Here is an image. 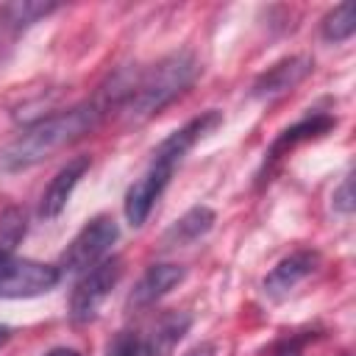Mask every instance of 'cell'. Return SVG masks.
Returning <instances> with one entry per match:
<instances>
[{
	"mask_svg": "<svg viewBox=\"0 0 356 356\" xmlns=\"http://www.w3.org/2000/svg\"><path fill=\"white\" fill-rule=\"evenodd\" d=\"M200 67L189 50H175L145 70H120V111L134 120H150L175 97H181L197 78Z\"/></svg>",
	"mask_w": 356,
	"mask_h": 356,
	"instance_id": "6da1fadb",
	"label": "cell"
},
{
	"mask_svg": "<svg viewBox=\"0 0 356 356\" xmlns=\"http://www.w3.org/2000/svg\"><path fill=\"white\" fill-rule=\"evenodd\" d=\"M106 111L100 108L97 100L81 103L64 111H56L50 117H42L22 128L3 150H0V170L6 172H19L28 167H36L47 156L58 153L61 147L78 142L83 134H89Z\"/></svg>",
	"mask_w": 356,
	"mask_h": 356,
	"instance_id": "7a4b0ae2",
	"label": "cell"
},
{
	"mask_svg": "<svg viewBox=\"0 0 356 356\" xmlns=\"http://www.w3.org/2000/svg\"><path fill=\"white\" fill-rule=\"evenodd\" d=\"M120 275H122V259L120 256H106L103 261L89 267L70 295V320L75 325L92 323L97 317L100 306L106 303V298L111 295V289L117 286Z\"/></svg>",
	"mask_w": 356,
	"mask_h": 356,
	"instance_id": "3957f363",
	"label": "cell"
},
{
	"mask_svg": "<svg viewBox=\"0 0 356 356\" xmlns=\"http://www.w3.org/2000/svg\"><path fill=\"white\" fill-rule=\"evenodd\" d=\"M117 236H120V228H117L114 217L100 214V217L89 220L75 234V239L67 245V250L61 253L58 273H64V270L67 273H86L89 267H95L97 261L106 259V253L111 250Z\"/></svg>",
	"mask_w": 356,
	"mask_h": 356,
	"instance_id": "277c9868",
	"label": "cell"
},
{
	"mask_svg": "<svg viewBox=\"0 0 356 356\" xmlns=\"http://www.w3.org/2000/svg\"><path fill=\"white\" fill-rule=\"evenodd\" d=\"M61 281L58 267L14 253L0 256V298H36L50 292Z\"/></svg>",
	"mask_w": 356,
	"mask_h": 356,
	"instance_id": "5b68a950",
	"label": "cell"
},
{
	"mask_svg": "<svg viewBox=\"0 0 356 356\" xmlns=\"http://www.w3.org/2000/svg\"><path fill=\"white\" fill-rule=\"evenodd\" d=\"M172 172H175L172 164L159 161V159H150L147 170L128 186V192H125V217H128V222H131L134 228L145 225V220H147V214L153 211L156 200H159L161 192L167 189Z\"/></svg>",
	"mask_w": 356,
	"mask_h": 356,
	"instance_id": "8992f818",
	"label": "cell"
},
{
	"mask_svg": "<svg viewBox=\"0 0 356 356\" xmlns=\"http://www.w3.org/2000/svg\"><path fill=\"white\" fill-rule=\"evenodd\" d=\"M314 70V61L309 56H289L281 58L278 64L267 67L250 86V95L256 100H275L286 92H292L309 72Z\"/></svg>",
	"mask_w": 356,
	"mask_h": 356,
	"instance_id": "52a82bcc",
	"label": "cell"
},
{
	"mask_svg": "<svg viewBox=\"0 0 356 356\" xmlns=\"http://www.w3.org/2000/svg\"><path fill=\"white\" fill-rule=\"evenodd\" d=\"M86 170H89V156H75L50 178V184L44 186L42 200H39V217L42 220H56L64 211V206L70 203V197H72V192H75V186Z\"/></svg>",
	"mask_w": 356,
	"mask_h": 356,
	"instance_id": "ba28073f",
	"label": "cell"
},
{
	"mask_svg": "<svg viewBox=\"0 0 356 356\" xmlns=\"http://www.w3.org/2000/svg\"><path fill=\"white\" fill-rule=\"evenodd\" d=\"M317 264H320V256L314 250H295L292 256L278 261L273 273L264 278V295L273 300L286 298L303 278H309L317 270Z\"/></svg>",
	"mask_w": 356,
	"mask_h": 356,
	"instance_id": "9c48e42d",
	"label": "cell"
},
{
	"mask_svg": "<svg viewBox=\"0 0 356 356\" xmlns=\"http://www.w3.org/2000/svg\"><path fill=\"white\" fill-rule=\"evenodd\" d=\"M181 264H150L128 295V309H147L184 281Z\"/></svg>",
	"mask_w": 356,
	"mask_h": 356,
	"instance_id": "30bf717a",
	"label": "cell"
},
{
	"mask_svg": "<svg viewBox=\"0 0 356 356\" xmlns=\"http://www.w3.org/2000/svg\"><path fill=\"white\" fill-rule=\"evenodd\" d=\"M334 125H337V117H334V114H328V111H314V114L303 117L300 122L284 128V131L278 134V139L270 145V150H267V156H264V167H270L273 161H278L284 153H289V150L298 147L300 142L325 136Z\"/></svg>",
	"mask_w": 356,
	"mask_h": 356,
	"instance_id": "8fae6325",
	"label": "cell"
},
{
	"mask_svg": "<svg viewBox=\"0 0 356 356\" xmlns=\"http://www.w3.org/2000/svg\"><path fill=\"white\" fill-rule=\"evenodd\" d=\"M192 317L186 312H164L142 337V356H170L184 334L189 331Z\"/></svg>",
	"mask_w": 356,
	"mask_h": 356,
	"instance_id": "7c38bea8",
	"label": "cell"
},
{
	"mask_svg": "<svg viewBox=\"0 0 356 356\" xmlns=\"http://www.w3.org/2000/svg\"><path fill=\"white\" fill-rule=\"evenodd\" d=\"M58 11V3H39V0H17L0 6V36H17L28 31L33 22Z\"/></svg>",
	"mask_w": 356,
	"mask_h": 356,
	"instance_id": "4fadbf2b",
	"label": "cell"
},
{
	"mask_svg": "<svg viewBox=\"0 0 356 356\" xmlns=\"http://www.w3.org/2000/svg\"><path fill=\"white\" fill-rule=\"evenodd\" d=\"M214 211L209 209V206H192L189 211H184L170 228H167V234H164V245H192V242H197V239H203L209 231H211V225H214Z\"/></svg>",
	"mask_w": 356,
	"mask_h": 356,
	"instance_id": "5bb4252c",
	"label": "cell"
},
{
	"mask_svg": "<svg viewBox=\"0 0 356 356\" xmlns=\"http://www.w3.org/2000/svg\"><path fill=\"white\" fill-rule=\"evenodd\" d=\"M356 31V14H353V6L350 3H342L337 6L325 19H323V39L331 42V44H339V42H348Z\"/></svg>",
	"mask_w": 356,
	"mask_h": 356,
	"instance_id": "9a60e30c",
	"label": "cell"
},
{
	"mask_svg": "<svg viewBox=\"0 0 356 356\" xmlns=\"http://www.w3.org/2000/svg\"><path fill=\"white\" fill-rule=\"evenodd\" d=\"M28 231V220H25V211L19 206H8L0 211V256H8L14 253V248L22 242Z\"/></svg>",
	"mask_w": 356,
	"mask_h": 356,
	"instance_id": "2e32d148",
	"label": "cell"
},
{
	"mask_svg": "<svg viewBox=\"0 0 356 356\" xmlns=\"http://www.w3.org/2000/svg\"><path fill=\"white\" fill-rule=\"evenodd\" d=\"M103 356H142V337L131 328H122L108 339Z\"/></svg>",
	"mask_w": 356,
	"mask_h": 356,
	"instance_id": "e0dca14e",
	"label": "cell"
},
{
	"mask_svg": "<svg viewBox=\"0 0 356 356\" xmlns=\"http://www.w3.org/2000/svg\"><path fill=\"white\" fill-rule=\"evenodd\" d=\"M334 211H339V214H350L353 211V181L350 178H345L337 189H334Z\"/></svg>",
	"mask_w": 356,
	"mask_h": 356,
	"instance_id": "ac0fdd59",
	"label": "cell"
},
{
	"mask_svg": "<svg viewBox=\"0 0 356 356\" xmlns=\"http://www.w3.org/2000/svg\"><path fill=\"white\" fill-rule=\"evenodd\" d=\"M306 339H309V337H289V339H281V342L273 348V356H300Z\"/></svg>",
	"mask_w": 356,
	"mask_h": 356,
	"instance_id": "d6986e66",
	"label": "cell"
},
{
	"mask_svg": "<svg viewBox=\"0 0 356 356\" xmlns=\"http://www.w3.org/2000/svg\"><path fill=\"white\" fill-rule=\"evenodd\" d=\"M44 356H81L75 348H53V350H47Z\"/></svg>",
	"mask_w": 356,
	"mask_h": 356,
	"instance_id": "ffe728a7",
	"label": "cell"
},
{
	"mask_svg": "<svg viewBox=\"0 0 356 356\" xmlns=\"http://www.w3.org/2000/svg\"><path fill=\"white\" fill-rule=\"evenodd\" d=\"M8 337H11V328H8V325H3V323H0V348H3V345H6V342H8Z\"/></svg>",
	"mask_w": 356,
	"mask_h": 356,
	"instance_id": "44dd1931",
	"label": "cell"
},
{
	"mask_svg": "<svg viewBox=\"0 0 356 356\" xmlns=\"http://www.w3.org/2000/svg\"><path fill=\"white\" fill-rule=\"evenodd\" d=\"M189 356H211V348H209V345H203V348H197V350H192Z\"/></svg>",
	"mask_w": 356,
	"mask_h": 356,
	"instance_id": "7402d4cb",
	"label": "cell"
}]
</instances>
